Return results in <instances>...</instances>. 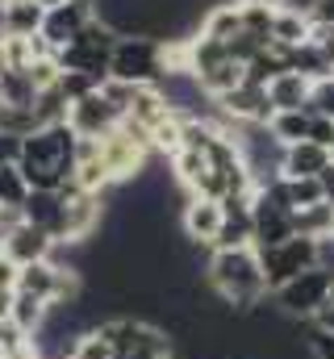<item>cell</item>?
<instances>
[{"label":"cell","mask_w":334,"mask_h":359,"mask_svg":"<svg viewBox=\"0 0 334 359\" xmlns=\"http://www.w3.org/2000/svg\"><path fill=\"white\" fill-rule=\"evenodd\" d=\"M309 113H322V117H330V121H334V76H326V80H318V84H314Z\"/></svg>","instance_id":"83f0119b"},{"label":"cell","mask_w":334,"mask_h":359,"mask_svg":"<svg viewBox=\"0 0 334 359\" xmlns=\"http://www.w3.org/2000/svg\"><path fill=\"white\" fill-rule=\"evenodd\" d=\"M309 142H318V147H330V151H334V121H330V117L314 113V121H309Z\"/></svg>","instance_id":"f546056e"},{"label":"cell","mask_w":334,"mask_h":359,"mask_svg":"<svg viewBox=\"0 0 334 359\" xmlns=\"http://www.w3.org/2000/svg\"><path fill=\"white\" fill-rule=\"evenodd\" d=\"M293 230L301 234V238H334V205L330 201H322V205H309V209H301V213H293Z\"/></svg>","instance_id":"ffe728a7"},{"label":"cell","mask_w":334,"mask_h":359,"mask_svg":"<svg viewBox=\"0 0 334 359\" xmlns=\"http://www.w3.org/2000/svg\"><path fill=\"white\" fill-rule=\"evenodd\" d=\"M309 96H314V80L301 76V72H280L272 84H267V100L276 113H288V109H309Z\"/></svg>","instance_id":"5bb4252c"},{"label":"cell","mask_w":334,"mask_h":359,"mask_svg":"<svg viewBox=\"0 0 334 359\" xmlns=\"http://www.w3.org/2000/svg\"><path fill=\"white\" fill-rule=\"evenodd\" d=\"M318 184H322V196H326V201L334 205V163L326 168V172H322V176H318Z\"/></svg>","instance_id":"d590c367"},{"label":"cell","mask_w":334,"mask_h":359,"mask_svg":"<svg viewBox=\"0 0 334 359\" xmlns=\"http://www.w3.org/2000/svg\"><path fill=\"white\" fill-rule=\"evenodd\" d=\"M42 17L46 8L38 0H8V13H4V38H34L42 29Z\"/></svg>","instance_id":"ac0fdd59"},{"label":"cell","mask_w":334,"mask_h":359,"mask_svg":"<svg viewBox=\"0 0 334 359\" xmlns=\"http://www.w3.org/2000/svg\"><path fill=\"white\" fill-rule=\"evenodd\" d=\"M21 217L38 230H46L51 238H59V226H63V196L59 192H38L29 188L25 205H21Z\"/></svg>","instance_id":"2e32d148"},{"label":"cell","mask_w":334,"mask_h":359,"mask_svg":"<svg viewBox=\"0 0 334 359\" xmlns=\"http://www.w3.org/2000/svg\"><path fill=\"white\" fill-rule=\"evenodd\" d=\"M0 251H4L17 268H29V264H42V259H51V255H55V238H51L46 230L29 226V222L21 217L17 226H8V230H4Z\"/></svg>","instance_id":"30bf717a"},{"label":"cell","mask_w":334,"mask_h":359,"mask_svg":"<svg viewBox=\"0 0 334 359\" xmlns=\"http://www.w3.org/2000/svg\"><path fill=\"white\" fill-rule=\"evenodd\" d=\"M96 17V4L92 0H67V4H51L46 17H42V29L38 38L51 46V50H63L67 42L80 38V29Z\"/></svg>","instance_id":"9c48e42d"},{"label":"cell","mask_w":334,"mask_h":359,"mask_svg":"<svg viewBox=\"0 0 334 359\" xmlns=\"http://www.w3.org/2000/svg\"><path fill=\"white\" fill-rule=\"evenodd\" d=\"M243 4H272V8H280L284 0H243Z\"/></svg>","instance_id":"8d00e7d4"},{"label":"cell","mask_w":334,"mask_h":359,"mask_svg":"<svg viewBox=\"0 0 334 359\" xmlns=\"http://www.w3.org/2000/svg\"><path fill=\"white\" fill-rule=\"evenodd\" d=\"M29 343V334L13 322V318H0V355H8V351H17V347H25Z\"/></svg>","instance_id":"f1b7e54d"},{"label":"cell","mask_w":334,"mask_h":359,"mask_svg":"<svg viewBox=\"0 0 334 359\" xmlns=\"http://www.w3.org/2000/svg\"><path fill=\"white\" fill-rule=\"evenodd\" d=\"M100 84H105V80H96V76H84V72H63V76H59V92L67 96V104L84 100L88 92H96Z\"/></svg>","instance_id":"484cf974"},{"label":"cell","mask_w":334,"mask_h":359,"mask_svg":"<svg viewBox=\"0 0 334 359\" xmlns=\"http://www.w3.org/2000/svg\"><path fill=\"white\" fill-rule=\"evenodd\" d=\"M196 34H205V38H213V42H226V46H230L234 38H243V8H239V0H222V4H213V8H205Z\"/></svg>","instance_id":"9a60e30c"},{"label":"cell","mask_w":334,"mask_h":359,"mask_svg":"<svg viewBox=\"0 0 334 359\" xmlns=\"http://www.w3.org/2000/svg\"><path fill=\"white\" fill-rule=\"evenodd\" d=\"M309 121H314L309 109H288V113H272L267 130H272V138L280 147H293V142H305L309 138Z\"/></svg>","instance_id":"d6986e66"},{"label":"cell","mask_w":334,"mask_h":359,"mask_svg":"<svg viewBox=\"0 0 334 359\" xmlns=\"http://www.w3.org/2000/svg\"><path fill=\"white\" fill-rule=\"evenodd\" d=\"M314 38V21L309 17H301V13H288V8H276V21H272V42H280V46H301V42H309Z\"/></svg>","instance_id":"44dd1931"},{"label":"cell","mask_w":334,"mask_h":359,"mask_svg":"<svg viewBox=\"0 0 334 359\" xmlns=\"http://www.w3.org/2000/svg\"><path fill=\"white\" fill-rule=\"evenodd\" d=\"M205 280L209 288L222 297V305L230 309H255L267 292V280H263V264H259V251L255 247H230V251H209V264H205Z\"/></svg>","instance_id":"7a4b0ae2"},{"label":"cell","mask_w":334,"mask_h":359,"mask_svg":"<svg viewBox=\"0 0 334 359\" xmlns=\"http://www.w3.org/2000/svg\"><path fill=\"white\" fill-rule=\"evenodd\" d=\"M117 29L105 25L100 17H92L80 29L76 42H67L63 50H55V63L63 72H84V76H96V80H109V59H113V46H117Z\"/></svg>","instance_id":"277c9868"},{"label":"cell","mask_w":334,"mask_h":359,"mask_svg":"<svg viewBox=\"0 0 334 359\" xmlns=\"http://www.w3.org/2000/svg\"><path fill=\"white\" fill-rule=\"evenodd\" d=\"M17 271H21V268L0 251V292H17Z\"/></svg>","instance_id":"1f68e13d"},{"label":"cell","mask_w":334,"mask_h":359,"mask_svg":"<svg viewBox=\"0 0 334 359\" xmlns=\"http://www.w3.org/2000/svg\"><path fill=\"white\" fill-rule=\"evenodd\" d=\"M34 100H38V88L29 67H8L0 76V104H34Z\"/></svg>","instance_id":"7402d4cb"},{"label":"cell","mask_w":334,"mask_h":359,"mask_svg":"<svg viewBox=\"0 0 334 359\" xmlns=\"http://www.w3.org/2000/svg\"><path fill=\"white\" fill-rule=\"evenodd\" d=\"M51 313H55V305L51 301H42V297H29V292H13V305H8V318L34 339V334H42V326L51 322Z\"/></svg>","instance_id":"e0dca14e"},{"label":"cell","mask_w":334,"mask_h":359,"mask_svg":"<svg viewBox=\"0 0 334 359\" xmlns=\"http://www.w3.org/2000/svg\"><path fill=\"white\" fill-rule=\"evenodd\" d=\"M117 121H121V113L105 100V92H88L84 100H76L72 109H67V126L80 134V138H105L109 130H117Z\"/></svg>","instance_id":"8fae6325"},{"label":"cell","mask_w":334,"mask_h":359,"mask_svg":"<svg viewBox=\"0 0 334 359\" xmlns=\"http://www.w3.org/2000/svg\"><path fill=\"white\" fill-rule=\"evenodd\" d=\"M25 196H29V184L21 176V168H0V209H17L21 213Z\"/></svg>","instance_id":"603a6c76"},{"label":"cell","mask_w":334,"mask_h":359,"mask_svg":"<svg viewBox=\"0 0 334 359\" xmlns=\"http://www.w3.org/2000/svg\"><path fill=\"white\" fill-rule=\"evenodd\" d=\"M21 142L17 134H0V168H17L21 163Z\"/></svg>","instance_id":"4dcf8cb0"},{"label":"cell","mask_w":334,"mask_h":359,"mask_svg":"<svg viewBox=\"0 0 334 359\" xmlns=\"http://www.w3.org/2000/svg\"><path fill=\"white\" fill-rule=\"evenodd\" d=\"M272 297H276V305L284 309V318L309 322V318L334 297V276L322 271V268H309V271H301L297 280H288L284 288H276Z\"/></svg>","instance_id":"52a82bcc"},{"label":"cell","mask_w":334,"mask_h":359,"mask_svg":"<svg viewBox=\"0 0 334 359\" xmlns=\"http://www.w3.org/2000/svg\"><path fill=\"white\" fill-rule=\"evenodd\" d=\"M67 359H113V347H109V339L92 326V330L76 334V343H72Z\"/></svg>","instance_id":"d4e9b609"},{"label":"cell","mask_w":334,"mask_h":359,"mask_svg":"<svg viewBox=\"0 0 334 359\" xmlns=\"http://www.w3.org/2000/svg\"><path fill=\"white\" fill-rule=\"evenodd\" d=\"M259 264H263L267 292H276V288H284L288 280H297L301 271L318 268V238H301V234H293V238H284L280 247L259 251Z\"/></svg>","instance_id":"5b68a950"},{"label":"cell","mask_w":334,"mask_h":359,"mask_svg":"<svg viewBox=\"0 0 334 359\" xmlns=\"http://www.w3.org/2000/svg\"><path fill=\"white\" fill-rule=\"evenodd\" d=\"M239 8H243V34L272 42V21H276V8H272V4H243V0H239Z\"/></svg>","instance_id":"cb8c5ba5"},{"label":"cell","mask_w":334,"mask_h":359,"mask_svg":"<svg viewBox=\"0 0 334 359\" xmlns=\"http://www.w3.org/2000/svg\"><path fill=\"white\" fill-rule=\"evenodd\" d=\"M318 268L334 276V238H322L318 243Z\"/></svg>","instance_id":"e575fe53"},{"label":"cell","mask_w":334,"mask_h":359,"mask_svg":"<svg viewBox=\"0 0 334 359\" xmlns=\"http://www.w3.org/2000/svg\"><path fill=\"white\" fill-rule=\"evenodd\" d=\"M63 226H59V238L55 247H84L96 230H100V213H105V196L96 192H84L76 184H67L63 192Z\"/></svg>","instance_id":"8992f818"},{"label":"cell","mask_w":334,"mask_h":359,"mask_svg":"<svg viewBox=\"0 0 334 359\" xmlns=\"http://www.w3.org/2000/svg\"><path fill=\"white\" fill-rule=\"evenodd\" d=\"M76 142H80V134L67 121L34 130L21 142V163H17L25 184L38 192H63L76 176Z\"/></svg>","instance_id":"6da1fadb"},{"label":"cell","mask_w":334,"mask_h":359,"mask_svg":"<svg viewBox=\"0 0 334 359\" xmlns=\"http://www.w3.org/2000/svg\"><path fill=\"white\" fill-rule=\"evenodd\" d=\"M163 72V42L147 38V34H121L117 46H113V59H109V80H121V84H159Z\"/></svg>","instance_id":"3957f363"},{"label":"cell","mask_w":334,"mask_h":359,"mask_svg":"<svg viewBox=\"0 0 334 359\" xmlns=\"http://www.w3.org/2000/svg\"><path fill=\"white\" fill-rule=\"evenodd\" d=\"M218 104V117L226 121V126H267L272 121V100H267V88H259V84H239L234 92H226V96H218L213 100Z\"/></svg>","instance_id":"ba28073f"},{"label":"cell","mask_w":334,"mask_h":359,"mask_svg":"<svg viewBox=\"0 0 334 359\" xmlns=\"http://www.w3.org/2000/svg\"><path fill=\"white\" fill-rule=\"evenodd\" d=\"M334 163L330 147H318V142H293L280 151V176L284 180H301V176H322L326 168Z\"/></svg>","instance_id":"4fadbf2b"},{"label":"cell","mask_w":334,"mask_h":359,"mask_svg":"<svg viewBox=\"0 0 334 359\" xmlns=\"http://www.w3.org/2000/svg\"><path fill=\"white\" fill-rule=\"evenodd\" d=\"M301 330H305V355L309 359H334V334L330 330H318V326H309V322H301Z\"/></svg>","instance_id":"4316f807"},{"label":"cell","mask_w":334,"mask_h":359,"mask_svg":"<svg viewBox=\"0 0 334 359\" xmlns=\"http://www.w3.org/2000/svg\"><path fill=\"white\" fill-rule=\"evenodd\" d=\"M309 326H318V330H330V334H334V297L322 305V309H318V313H314V318H309Z\"/></svg>","instance_id":"836d02e7"},{"label":"cell","mask_w":334,"mask_h":359,"mask_svg":"<svg viewBox=\"0 0 334 359\" xmlns=\"http://www.w3.org/2000/svg\"><path fill=\"white\" fill-rule=\"evenodd\" d=\"M318 29H334V0H318L314 4V17H309Z\"/></svg>","instance_id":"d6a6232c"},{"label":"cell","mask_w":334,"mask_h":359,"mask_svg":"<svg viewBox=\"0 0 334 359\" xmlns=\"http://www.w3.org/2000/svg\"><path fill=\"white\" fill-rule=\"evenodd\" d=\"M180 226H184V238L196 243V247H209L218 243V230H222V201H209V196H188L184 209H180Z\"/></svg>","instance_id":"7c38bea8"}]
</instances>
